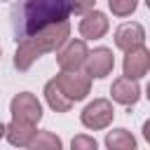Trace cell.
I'll return each instance as SVG.
<instances>
[{
  "instance_id": "1",
  "label": "cell",
  "mask_w": 150,
  "mask_h": 150,
  "mask_svg": "<svg viewBox=\"0 0 150 150\" xmlns=\"http://www.w3.org/2000/svg\"><path fill=\"white\" fill-rule=\"evenodd\" d=\"M68 16H70L68 0H26L21 7H14L12 12L14 40L19 42L49 23L66 21Z\"/></svg>"
},
{
  "instance_id": "2",
  "label": "cell",
  "mask_w": 150,
  "mask_h": 150,
  "mask_svg": "<svg viewBox=\"0 0 150 150\" xmlns=\"http://www.w3.org/2000/svg\"><path fill=\"white\" fill-rule=\"evenodd\" d=\"M70 35V23L68 19L66 21H56V23H49L40 30H35L33 35L19 40V47H16V54H14V66L19 70H28L35 59H40L42 54L47 52H56Z\"/></svg>"
},
{
  "instance_id": "3",
  "label": "cell",
  "mask_w": 150,
  "mask_h": 150,
  "mask_svg": "<svg viewBox=\"0 0 150 150\" xmlns=\"http://www.w3.org/2000/svg\"><path fill=\"white\" fill-rule=\"evenodd\" d=\"M54 82L59 84V89L63 91V96L70 98L73 103L84 101L87 94L91 91V77L87 73H82V70H61L54 77Z\"/></svg>"
},
{
  "instance_id": "4",
  "label": "cell",
  "mask_w": 150,
  "mask_h": 150,
  "mask_svg": "<svg viewBox=\"0 0 150 150\" xmlns=\"http://www.w3.org/2000/svg\"><path fill=\"white\" fill-rule=\"evenodd\" d=\"M112 117H115V108H112V101H108V98H94L80 112V122L91 131L105 129L112 122Z\"/></svg>"
},
{
  "instance_id": "5",
  "label": "cell",
  "mask_w": 150,
  "mask_h": 150,
  "mask_svg": "<svg viewBox=\"0 0 150 150\" xmlns=\"http://www.w3.org/2000/svg\"><path fill=\"white\" fill-rule=\"evenodd\" d=\"M87 42L84 40H66L56 49V63L61 70H80L87 61Z\"/></svg>"
},
{
  "instance_id": "6",
  "label": "cell",
  "mask_w": 150,
  "mask_h": 150,
  "mask_svg": "<svg viewBox=\"0 0 150 150\" xmlns=\"http://www.w3.org/2000/svg\"><path fill=\"white\" fill-rule=\"evenodd\" d=\"M9 112L14 120H21V122H30V124H38L42 120V105L38 101L35 94L30 91H21L12 98L9 103Z\"/></svg>"
},
{
  "instance_id": "7",
  "label": "cell",
  "mask_w": 150,
  "mask_h": 150,
  "mask_svg": "<svg viewBox=\"0 0 150 150\" xmlns=\"http://www.w3.org/2000/svg\"><path fill=\"white\" fill-rule=\"evenodd\" d=\"M122 70L131 80H141V77L148 75V70H150V52L145 49V45L127 49L124 61H122Z\"/></svg>"
},
{
  "instance_id": "8",
  "label": "cell",
  "mask_w": 150,
  "mask_h": 150,
  "mask_svg": "<svg viewBox=\"0 0 150 150\" xmlns=\"http://www.w3.org/2000/svg\"><path fill=\"white\" fill-rule=\"evenodd\" d=\"M108 28H110L108 16H105L103 12H98V9H94V7L82 14L80 26H77L82 40H101V38L108 33Z\"/></svg>"
},
{
  "instance_id": "9",
  "label": "cell",
  "mask_w": 150,
  "mask_h": 150,
  "mask_svg": "<svg viewBox=\"0 0 150 150\" xmlns=\"http://www.w3.org/2000/svg\"><path fill=\"white\" fill-rule=\"evenodd\" d=\"M84 68H87V75L89 77H105L112 73L115 68V56H112V49L108 47H96L94 52L87 54V61H84Z\"/></svg>"
},
{
  "instance_id": "10",
  "label": "cell",
  "mask_w": 150,
  "mask_h": 150,
  "mask_svg": "<svg viewBox=\"0 0 150 150\" xmlns=\"http://www.w3.org/2000/svg\"><path fill=\"white\" fill-rule=\"evenodd\" d=\"M138 45H145V28L138 21H129V23L117 26V30H115V47L117 49L127 52Z\"/></svg>"
},
{
  "instance_id": "11",
  "label": "cell",
  "mask_w": 150,
  "mask_h": 150,
  "mask_svg": "<svg viewBox=\"0 0 150 150\" xmlns=\"http://www.w3.org/2000/svg\"><path fill=\"white\" fill-rule=\"evenodd\" d=\"M110 94H112V101L115 103H122V105H134L138 103L141 98V87H138V80H131L127 75L117 77L110 87Z\"/></svg>"
},
{
  "instance_id": "12",
  "label": "cell",
  "mask_w": 150,
  "mask_h": 150,
  "mask_svg": "<svg viewBox=\"0 0 150 150\" xmlns=\"http://www.w3.org/2000/svg\"><path fill=\"white\" fill-rule=\"evenodd\" d=\"M35 131H38L35 124L21 122V120H14V117H12L9 124H5V138H7L12 145H16V148H28L30 138L35 136Z\"/></svg>"
},
{
  "instance_id": "13",
  "label": "cell",
  "mask_w": 150,
  "mask_h": 150,
  "mask_svg": "<svg viewBox=\"0 0 150 150\" xmlns=\"http://www.w3.org/2000/svg\"><path fill=\"white\" fill-rule=\"evenodd\" d=\"M45 98H47V103H49V108H52L54 112H68V110L73 108V101L63 96V91L59 89V84H56L54 80H49V82L45 84Z\"/></svg>"
},
{
  "instance_id": "14",
  "label": "cell",
  "mask_w": 150,
  "mask_h": 150,
  "mask_svg": "<svg viewBox=\"0 0 150 150\" xmlns=\"http://www.w3.org/2000/svg\"><path fill=\"white\" fill-rule=\"evenodd\" d=\"M105 145L110 150H134L136 148V138L127 129H112L105 136Z\"/></svg>"
},
{
  "instance_id": "15",
  "label": "cell",
  "mask_w": 150,
  "mask_h": 150,
  "mask_svg": "<svg viewBox=\"0 0 150 150\" xmlns=\"http://www.w3.org/2000/svg\"><path fill=\"white\" fill-rule=\"evenodd\" d=\"M28 148H30V150H61L63 143H61V138H59L56 134H52V131H35V136H33L30 143H28Z\"/></svg>"
},
{
  "instance_id": "16",
  "label": "cell",
  "mask_w": 150,
  "mask_h": 150,
  "mask_svg": "<svg viewBox=\"0 0 150 150\" xmlns=\"http://www.w3.org/2000/svg\"><path fill=\"white\" fill-rule=\"evenodd\" d=\"M108 7L115 16H131L138 7V0H108Z\"/></svg>"
},
{
  "instance_id": "17",
  "label": "cell",
  "mask_w": 150,
  "mask_h": 150,
  "mask_svg": "<svg viewBox=\"0 0 150 150\" xmlns=\"http://www.w3.org/2000/svg\"><path fill=\"white\" fill-rule=\"evenodd\" d=\"M70 148L73 150H96V141L91 136H75L70 141Z\"/></svg>"
},
{
  "instance_id": "18",
  "label": "cell",
  "mask_w": 150,
  "mask_h": 150,
  "mask_svg": "<svg viewBox=\"0 0 150 150\" xmlns=\"http://www.w3.org/2000/svg\"><path fill=\"white\" fill-rule=\"evenodd\" d=\"M94 5H96V0H68L70 14H73V12H75V14H84V12H89Z\"/></svg>"
},
{
  "instance_id": "19",
  "label": "cell",
  "mask_w": 150,
  "mask_h": 150,
  "mask_svg": "<svg viewBox=\"0 0 150 150\" xmlns=\"http://www.w3.org/2000/svg\"><path fill=\"white\" fill-rule=\"evenodd\" d=\"M2 136H5V124L0 122V138H2Z\"/></svg>"
}]
</instances>
